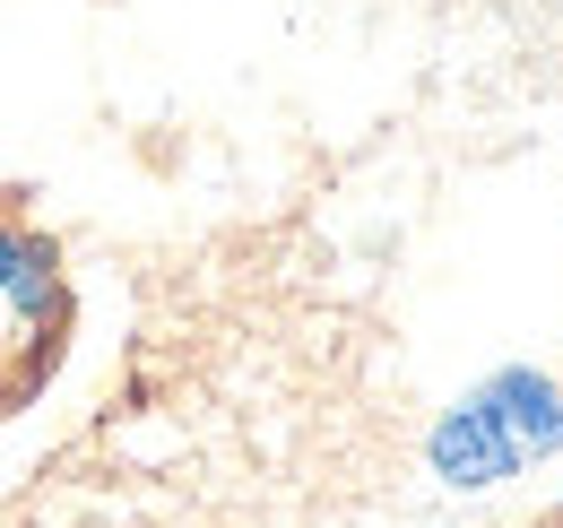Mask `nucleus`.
Returning a JSON list of instances; mask_svg holds the SVG:
<instances>
[{
  "mask_svg": "<svg viewBox=\"0 0 563 528\" xmlns=\"http://www.w3.org/2000/svg\"><path fill=\"white\" fill-rule=\"evenodd\" d=\"M468 398H477V416L503 433V451H511L520 476L563 451V382L555 373H538V364H494Z\"/></svg>",
  "mask_w": 563,
  "mask_h": 528,
  "instance_id": "f257e3e1",
  "label": "nucleus"
},
{
  "mask_svg": "<svg viewBox=\"0 0 563 528\" xmlns=\"http://www.w3.org/2000/svg\"><path fill=\"white\" fill-rule=\"evenodd\" d=\"M35 252H44V243H35V234H18V226H0V295H9V286H18V268L35 261Z\"/></svg>",
  "mask_w": 563,
  "mask_h": 528,
  "instance_id": "7ed1b4c3",
  "label": "nucleus"
},
{
  "mask_svg": "<svg viewBox=\"0 0 563 528\" xmlns=\"http://www.w3.org/2000/svg\"><path fill=\"white\" fill-rule=\"evenodd\" d=\"M424 468H433L451 494H494L503 476H520L511 451H503V433L477 416V398H460V407L433 416V433H424Z\"/></svg>",
  "mask_w": 563,
  "mask_h": 528,
  "instance_id": "f03ea898",
  "label": "nucleus"
}]
</instances>
